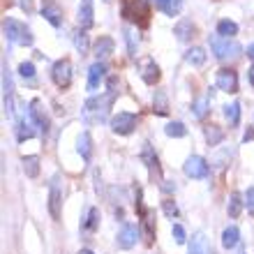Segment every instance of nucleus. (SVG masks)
Returning <instances> with one entry per match:
<instances>
[{"instance_id":"obj_1","label":"nucleus","mask_w":254,"mask_h":254,"mask_svg":"<svg viewBox=\"0 0 254 254\" xmlns=\"http://www.w3.org/2000/svg\"><path fill=\"white\" fill-rule=\"evenodd\" d=\"M114 100H116V90H107V93L100 95V97H90V100L86 102V109H83V118H86L88 123L107 121L109 109H111Z\"/></svg>"},{"instance_id":"obj_2","label":"nucleus","mask_w":254,"mask_h":254,"mask_svg":"<svg viewBox=\"0 0 254 254\" xmlns=\"http://www.w3.org/2000/svg\"><path fill=\"white\" fill-rule=\"evenodd\" d=\"M208 44L213 49V54L217 61H236L243 54V47L234 37H222V35H210Z\"/></svg>"},{"instance_id":"obj_3","label":"nucleus","mask_w":254,"mask_h":254,"mask_svg":"<svg viewBox=\"0 0 254 254\" xmlns=\"http://www.w3.org/2000/svg\"><path fill=\"white\" fill-rule=\"evenodd\" d=\"M2 33L12 44H21V47H30L33 44V33L26 23H21L16 19H5L2 21Z\"/></svg>"},{"instance_id":"obj_4","label":"nucleus","mask_w":254,"mask_h":254,"mask_svg":"<svg viewBox=\"0 0 254 254\" xmlns=\"http://www.w3.org/2000/svg\"><path fill=\"white\" fill-rule=\"evenodd\" d=\"M37 123H35V116L30 109H23V114L19 116V125H16V139L19 141H26V139H33L37 134Z\"/></svg>"},{"instance_id":"obj_5","label":"nucleus","mask_w":254,"mask_h":254,"mask_svg":"<svg viewBox=\"0 0 254 254\" xmlns=\"http://www.w3.org/2000/svg\"><path fill=\"white\" fill-rule=\"evenodd\" d=\"M183 171H185L188 178H196V181H201V178H206V176L210 174V167H208V162L203 160V157L192 155V157H188V162L183 164Z\"/></svg>"},{"instance_id":"obj_6","label":"nucleus","mask_w":254,"mask_h":254,"mask_svg":"<svg viewBox=\"0 0 254 254\" xmlns=\"http://www.w3.org/2000/svg\"><path fill=\"white\" fill-rule=\"evenodd\" d=\"M134 127H136V116L129 114V111H121V114H116L114 118H111V129H114V134L127 136V134L134 132Z\"/></svg>"},{"instance_id":"obj_7","label":"nucleus","mask_w":254,"mask_h":254,"mask_svg":"<svg viewBox=\"0 0 254 254\" xmlns=\"http://www.w3.org/2000/svg\"><path fill=\"white\" fill-rule=\"evenodd\" d=\"M51 76H54V83H56L58 88H67L69 83H72V76H74L72 63L67 61V58L58 61V63L54 65V72H51Z\"/></svg>"},{"instance_id":"obj_8","label":"nucleus","mask_w":254,"mask_h":254,"mask_svg":"<svg viewBox=\"0 0 254 254\" xmlns=\"http://www.w3.org/2000/svg\"><path fill=\"white\" fill-rule=\"evenodd\" d=\"M61 208H63V188H61V176H56L51 181V192H49V213L54 220H61Z\"/></svg>"},{"instance_id":"obj_9","label":"nucleus","mask_w":254,"mask_h":254,"mask_svg":"<svg viewBox=\"0 0 254 254\" xmlns=\"http://www.w3.org/2000/svg\"><path fill=\"white\" fill-rule=\"evenodd\" d=\"M2 97H5V114L14 116V83L7 63H2Z\"/></svg>"},{"instance_id":"obj_10","label":"nucleus","mask_w":254,"mask_h":254,"mask_svg":"<svg viewBox=\"0 0 254 254\" xmlns=\"http://www.w3.org/2000/svg\"><path fill=\"white\" fill-rule=\"evenodd\" d=\"M139 72H141V79L146 81L148 86H153V83L160 81V67L155 65V61L150 56H146V58L139 61Z\"/></svg>"},{"instance_id":"obj_11","label":"nucleus","mask_w":254,"mask_h":254,"mask_svg":"<svg viewBox=\"0 0 254 254\" xmlns=\"http://www.w3.org/2000/svg\"><path fill=\"white\" fill-rule=\"evenodd\" d=\"M136 14H141L148 21V5L146 0H125L123 2V16L129 21H136Z\"/></svg>"},{"instance_id":"obj_12","label":"nucleus","mask_w":254,"mask_h":254,"mask_svg":"<svg viewBox=\"0 0 254 254\" xmlns=\"http://www.w3.org/2000/svg\"><path fill=\"white\" fill-rule=\"evenodd\" d=\"M42 16L51 23L54 28H58L63 23V9H61V5L56 2V0H44L42 2Z\"/></svg>"},{"instance_id":"obj_13","label":"nucleus","mask_w":254,"mask_h":254,"mask_svg":"<svg viewBox=\"0 0 254 254\" xmlns=\"http://www.w3.org/2000/svg\"><path fill=\"white\" fill-rule=\"evenodd\" d=\"M217 88L224 90V93H236L238 90V74L234 69H220L217 72Z\"/></svg>"},{"instance_id":"obj_14","label":"nucleus","mask_w":254,"mask_h":254,"mask_svg":"<svg viewBox=\"0 0 254 254\" xmlns=\"http://www.w3.org/2000/svg\"><path fill=\"white\" fill-rule=\"evenodd\" d=\"M190 254H215L213 245H210V241L206 238V234L203 231H196V234L192 236V241H190V248H188Z\"/></svg>"},{"instance_id":"obj_15","label":"nucleus","mask_w":254,"mask_h":254,"mask_svg":"<svg viewBox=\"0 0 254 254\" xmlns=\"http://www.w3.org/2000/svg\"><path fill=\"white\" fill-rule=\"evenodd\" d=\"M136 238H139V229L134 224H123L121 234H118V248L121 250H129L136 245Z\"/></svg>"},{"instance_id":"obj_16","label":"nucleus","mask_w":254,"mask_h":254,"mask_svg":"<svg viewBox=\"0 0 254 254\" xmlns=\"http://www.w3.org/2000/svg\"><path fill=\"white\" fill-rule=\"evenodd\" d=\"M79 26L86 30V28H90L95 23V9H93V0H81L79 5Z\"/></svg>"},{"instance_id":"obj_17","label":"nucleus","mask_w":254,"mask_h":254,"mask_svg":"<svg viewBox=\"0 0 254 254\" xmlns=\"http://www.w3.org/2000/svg\"><path fill=\"white\" fill-rule=\"evenodd\" d=\"M104 72H107L104 63L97 61L95 65H90V69H88V88H90V90L100 88V83L104 81Z\"/></svg>"},{"instance_id":"obj_18","label":"nucleus","mask_w":254,"mask_h":254,"mask_svg":"<svg viewBox=\"0 0 254 254\" xmlns=\"http://www.w3.org/2000/svg\"><path fill=\"white\" fill-rule=\"evenodd\" d=\"M30 111H33V116H35V123H37V127H40L42 132L47 134L49 132V116L44 114L42 102L40 100H33V102H30Z\"/></svg>"},{"instance_id":"obj_19","label":"nucleus","mask_w":254,"mask_h":254,"mask_svg":"<svg viewBox=\"0 0 254 254\" xmlns=\"http://www.w3.org/2000/svg\"><path fill=\"white\" fill-rule=\"evenodd\" d=\"M238 241H241V231H238V227H227L224 231H222V248L227 250H234L236 245H238Z\"/></svg>"},{"instance_id":"obj_20","label":"nucleus","mask_w":254,"mask_h":254,"mask_svg":"<svg viewBox=\"0 0 254 254\" xmlns=\"http://www.w3.org/2000/svg\"><path fill=\"white\" fill-rule=\"evenodd\" d=\"M114 40L111 37H100L97 40V44H95V56H97V61H104V58H109V56L114 54Z\"/></svg>"},{"instance_id":"obj_21","label":"nucleus","mask_w":254,"mask_h":254,"mask_svg":"<svg viewBox=\"0 0 254 254\" xmlns=\"http://www.w3.org/2000/svg\"><path fill=\"white\" fill-rule=\"evenodd\" d=\"M21 164H23V171H26L28 178H37V174H40V157L28 155V157L21 160Z\"/></svg>"},{"instance_id":"obj_22","label":"nucleus","mask_w":254,"mask_h":254,"mask_svg":"<svg viewBox=\"0 0 254 254\" xmlns=\"http://www.w3.org/2000/svg\"><path fill=\"white\" fill-rule=\"evenodd\" d=\"M185 61H188L190 65H194V67H201L203 63H206V51L199 49V47H192L188 54H185Z\"/></svg>"},{"instance_id":"obj_23","label":"nucleus","mask_w":254,"mask_h":254,"mask_svg":"<svg viewBox=\"0 0 254 254\" xmlns=\"http://www.w3.org/2000/svg\"><path fill=\"white\" fill-rule=\"evenodd\" d=\"M76 150H79L81 153V157H83V160H90V153H93V146H90V134L88 132H83L79 136V141H76Z\"/></svg>"},{"instance_id":"obj_24","label":"nucleus","mask_w":254,"mask_h":254,"mask_svg":"<svg viewBox=\"0 0 254 254\" xmlns=\"http://www.w3.org/2000/svg\"><path fill=\"white\" fill-rule=\"evenodd\" d=\"M153 111H155L157 116H167V114H169V102H167V95L162 93V90H157V93H155Z\"/></svg>"},{"instance_id":"obj_25","label":"nucleus","mask_w":254,"mask_h":254,"mask_svg":"<svg viewBox=\"0 0 254 254\" xmlns=\"http://www.w3.org/2000/svg\"><path fill=\"white\" fill-rule=\"evenodd\" d=\"M176 35H178V40L181 42H185V40H190L192 37V33H194V23L190 19H183L178 26H176V30H174Z\"/></svg>"},{"instance_id":"obj_26","label":"nucleus","mask_w":254,"mask_h":254,"mask_svg":"<svg viewBox=\"0 0 254 254\" xmlns=\"http://www.w3.org/2000/svg\"><path fill=\"white\" fill-rule=\"evenodd\" d=\"M224 118L229 121V125H238V123H241V104H238V102L227 104V107H224Z\"/></svg>"},{"instance_id":"obj_27","label":"nucleus","mask_w":254,"mask_h":254,"mask_svg":"<svg viewBox=\"0 0 254 254\" xmlns=\"http://www.w3.org/2000/svg\"><path fill=\"white\" fill-rule=\"evenodd\" d=\"M72 40H74V47H76V51H79L81 56H86V54H88V47H90V44H88L86 30H83V28H81V30H76Z\"/></svg>"},{"instance_id":"obj_28","label":"nucleus","mask_w":254,"mask_h":254,"mask_svg":"<svg viewBox=\"0 0 254 254\" xmlns=\"http://www.w3.org/2000/svg\"><path fill=\"white\" fill-rule=\"evenodd\" d=\"M160 9L167 14V16H176V14L183 9V0H162Z\"/></svg>"},{"instance_id":"obj_29","label":"nucleus","mask_w":254,"mask_h":254,"mask_svg":"<svg viewBox=\"0 0 254 254\" xmlns=\"http://www.w3.org/2000/svg\"><path fill=\"white\" fill-rule=\"evenodd\" d=\"M236 33H238V26H236L234 21L222 19L220 23H217V35H222V37H234Z\"/></svg>"},{"instance_id":"obj_30","label":"nucleus","mask_w":254,"mask_h":254,"mask_svg":"<svg viewBox=\"0 0 254 254\" xmlns=\"http://www.w3.org/2000/svg\"><path fill=\"white\" fill-rule=\"evenodd\" d=\"M123 33H125V42H127V51H129V56H136V47H139V37H136V33H134L132 28L127 26L125 30H123Z\"/></svg>"},{"instance_id":"obj_31","label":"nucleus","mask_w":254,"mask_h":254,"mask_svg":"<svg viewBox=\"0 0 254 254\" xmlns=\"http://www.w3.org/2000/svg\"><path fill=\"white\" fill-rule=\"evenodd\" d=\"M164 132H167V136H174V139H183L185 134H188V127L183 125V123H169L167 127H164Z\"/></svg>"},{"instance_id":"obj_32","label":"nucleus","mask_w":254,"mask_h":254,"mask_svg":"<svg viewBox=\"0 0 254 254\" xmlns=\"http://www.w3.org/2000/svg\"><path fill=\"white\" fill-rule=\"evenodd\" d=\"M203 134H206V141L210 143V146H217V143L224 139V132H222L220 127H215V125L206 127V129H203Z\"/></svg>"},{"instance_id":"obj_33","label":"nucleus","mask_w":254,"mask_h":254,"mask_svg":"<svg viewBox=\"0 0 254 254\" xmlns=\"http://www.w3.org/2000/svg\"><path fill=\"white\" fill-rule=\"evenodd\" d=\"M208 107H210V100H208V97H199V100H194V104H192L194 118H203V116L208 114Z\"/></svg>"},{"instance_id":"obj_34","label":"nucleus","mask_w":254,"mask_h":254,"mask_svg":"<svg viewBox=\"0 0 254 254\" xmlns=\"http://www.w3.org/2000/svg\"><path fill=\"white\" fill-rule=\"evenodd\" d=\"M97 224H100V210H97V208H90V210H88V220L83 222V229H86V231H95Z\"/></svg>"},{"instance_id":"obj_35","label":"nucleus","mask_w":254,"mask_h":254,"mask_svg":"<svg viewBox=\"0 0 254 254\" xmlns=\"http://www.w3.org/2000/svg\"><path fill=\"white\" fill-rule=\"evenodd\" d=\"M143 160L148 162V169H150V174L160 176V167H157V157L153 155V150H150V146L143 148Z\"/></svg>"},{"instance_id":"obj_36","label":"nucleus","mask_w":254,"mask_h":254,"mask_svg":"<svg viewBox=\"0 0 254 254\" xmlns=\"http://www.w3.org/2000/svg\"><path fill=\"white\" fill-rule=\"evenodd\" d=\"M241 206H243L241 194L234 192L231 194V199H229V215H231V217H238V215H241Z\"/></svg>"},{"instance_id":"obj_37","label":"nucleus","mask_w":254,"mask_h":254,"mask_svg":"<svg viewBox=\"0 0 254 254\" xmlns=\"http://www.w3.org/2000/svg\"><path fill=\"white\" fill-rule=\"evenodd\" d=\"M143 227H146V243L150 245V243H153V236H155V231H153V213H150V210L143 213Z\"/></svg>"},{"instance_id":"obj_38","label":"nucleus","mask_w":254,"mask_h":254,"mask_svg":"<svg viewBox=\"0 0 254 254\" xmlns=\"http://www.w3.org/2000/svg\"><path fill=\"white\" fill-rule=\"evenodd\" d=\"M19 74L23 76V79L33 81L35 79V65H33V63H21V65H19Z\"/></svg>"},{"instance_id":"obj_39","label":"nucleus","mask_w":254,"mask_h":254,"mask_svg":"<svg viewBox=\"0 0 254 254\" xmlns=\"http://www.w3.org/2000/svg\"><path fill=\"white\" fill-rule=\"evenodd\" d=\"M171 234H174V238H176V243H178V245H185V241H188V238H185V229H183L181 224H174V227H171Z\"/></svg>"},{"instance_id":"obj_40","label":"nucleus","mask_w":254,"mask_h":254,"mask_svg":"<svg viewBox=\"0 0 254 254\" xmlns=\"http://www.w3.org/2000/svg\"><path fill=\"white\" fill-rule=\"evenodd\" d=\"M162 208H164V213L169 215V217H178V206H176L171 199L167 201H162Z\"/></svg>"},{"instance_id":"obj_41","label":"nucleus","mask_w":254,"mask_h":254,"mask_svg":"<svg viewBox=\"0 0 254 254\" xmlns=\"http://www.w3.org/2000/svg\"><path fill=\"white\" fill-rule=\"evenodd\" d=\"M245 206H248V210L254 215V188H250L248 194H245Z\"/></svg>"},{"instance_id":"obj_42","label":"nucleus","mask_w":254,"mask_h":254,"mask_svg":"<svg viewBox=\"0 0 254 254\" xmlns=\"http://www.w3.org/2000/svg\"><path fill=\"white\" fill-rule=\"evenodd\" d=\"M19 5H21V9H23L26 14L33 12V0H19Z\"/></svg>"},{"instance_id":"obj_43","label":"nucleus","mask_w":254,"mask_h":254,"mask_svg":"<svg viewBox=\"0 0 254 254\" xmlns=\"http://www.w3.org/2000/svg\"><path fill=\"white\" fill-rule=\"evenodd\" d=\"M162 190H164V192H174V190H176V185H171V183H169V181H164V183H162Z\"/></svg>"},{"instance_id":"obj_44","label":"nucleus","mask_w":254,"mask_h":254,"mask_svg":"<svg viewBox=\"0 0 254 254\" xmlns=\"http://www.w3.org/2000/svg\"><path fill=\"white\" fill-rule=\"evenodd\" d=\"M248 58L254 63V44H250V47H248Z\"/></svg>"},{"instance_id":"obj_45","label":"nucleus","mask_w":254,"mask_h":254,"mask_svg":"<svg viewBox=\"0 0 254 254\" xmlns=\"http://www.w3.org/2000/svg\"><path fill=\"white\" fill-rule=\"evenodd\" d=\"M79 254H95L93 250H88V248H83V250H79Z\"/></svg>"},{"instance_id":"obj_46","label":"nucleus","mask_w":254,"mask_h":254,"mask_svg":"<svg viewBox=\"0 0 254 254\" xmlns=\"http://www.w3.org/2000/svg\"><path fill=\"white\" fill-rule=\"evenodd\" d=\"M250 83H252V86H254V67H252V69H250Z\"/></svg>"},{"instance_id":"obj_47","label":"nucleus","mask_w":254,"mask_h":254,"mask_svg":"<svg viewBox=\"0 0 254 254\" xmlns=\"http://www.w3.org/2000/svg\"><path fill=\"white\" fill-rule=\"evenodd\" d=\"M155 2H157V5H160V2H162V0H155Z\"/></svg>"}]
</instances>
